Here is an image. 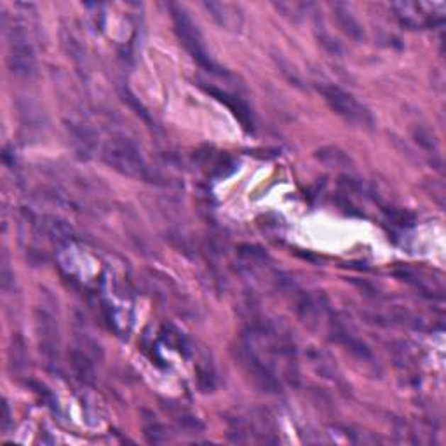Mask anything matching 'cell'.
<instances>
[{
  "label": "cell",
  "mask_w": 446,
  "mask_h": 446,
  "mask_svg": "<svg viewBox=\"0 0 446 446\" xmlns=\"http://www.w3.org/2000/svg\"><path fill=\"white\" fill-rule=\"evenodd\" d=\"M103 159L108 166H112L122 174L142 178V180L152 183L155 180V173H152L150 167L143 162L138 148L129 140H113L112 143L106 145L103 150Z\"/></svg>",
  "instance_id": "1"
},
{
  "label": "cell",
  "mask_w": 446,
  "mask_h": 446,
  "mask_svg": "<svg viewBox=\"0 0 446 446\" xmlns=\"http://www.w3.org/2000/svg\"><path fill=\"white\" fill-rule=\"evenodd\" d=\"M169 11L174 23V32H177L182 44L185 45L186 51L190 52V56L208 72L215 70V63H213V60L208 56V51H206L203 39H201L199 30L194 25V21L190 20L186 11L183 9L182 6H177V4H171Z\"/></svg>",
  "instance_id": "2"
},
{
  "label": "cell",
  "mask_w": 446,
  "mask_h": 446,
  "mask_svg": "<svg viewBox=\"0 0 446 446\" xmlns=\"http://www.w3.org/2000/svg\"><path fill=\"white\" fill-rule=\"evenodd\" d=\"M321 93L325 96V100L330 108L335 113H338L340 117H344L347 122L356 126H363V128H372L373 126V116L366 106L361 105L352 94H349L347 91L340 89L338 86H328L321 87Z\"/></svg>",
  "instance_id": "3"
},
{
  "label": "cell",
  "mask_w": 446,
  "mask_h": 446,
  "mask_svg": "<svg viewBox=\"0 0 446 446\" xmlns=\"http://www.w3.org/2000/svg\"><path fill=\"white\" fill-rule=\"evenodd\" d=\"M9 70L18 77H28L33 74L35 56H33L32 44L26 39L25 32L18 26H13L9 32V56H7Z\"/></svg>",
  "instance_id": "4"
},
{
  "label": "cell",
  "mask_w": 446,
  "mask_h": 446,
  "mask_svg": "<svg viewBox=\"0 0 446 446\" xmlns=\"http://www.w3.org/2000/svg\"><path fill=\"white\" fill-rule=\"evenodd\" d=\"M241 361L246 368V372L250 373V377L253 379L255 386L260 389L262 392L267 394H277L281 392V382L276 377V373L270 369V366L264 363V361L258 357V354L255 352L253 347L246 345L241 347Z\"/></svg>",
  "instance_id": "5"
},
{
  "label": "cell",
  "mask_w": 446,
  "mask_h": 446,
  "mask_svg": "<svg viewBox=\"0 0 446 446\" xmlns=\"http://www.w3.org/2000/svg\"><path fill=\"white\" fill-rule=\"evenodd\" d=\"M37 328L40 335V352L48 359H55L58 356V328L55 325V319L42 311L37 314Z\"/></svg>",
  "instance_id": "6"
},
{
  "label": "cell",
  "mask_w": 446,
  "mask_h": 446,
  "mask_svg": "<svg viewBox=\"0 0 446 446\" xmlns=\"http://www.w3.org/2000/svg\"><path fill=\"white\" fill-rule=\"evenodd\" d=\"M333 13H335V20H337L338 26H340L342 32H344L349 39H352L356 42L364 40L363 26H361V23L354 18V14L350 13V9L345 6V4H335Z\"/></svg>",
  "instance_id": "7"
},
{
  "label": "cell",
  "mask_w": 446,
  "mask_h": 446,
  "mask_svg": "<svg viewBox=\"0 0 446 446\" xmlns=\"http://www.w3.org/2000/svg\"><path fill=\"white\" fill-rule=\"evenodd\" d=\"M208 93H211L213 96L216 98L218 101L225 103V105L228 106V108L232 110V113H234L235 117H238V121L241 122V124L244 126L246 129L253 128V117H251V110L247 108L246 103H242L239 98L235 96H230L228 93H225V91H220V89H215V87H208Z\"/></svg>",
  "instance_id": "8"
},
{
  "label": "cell",
  "mask_w": 446,
  "mask_h": 446,
  "mask_svg": "<svg viewBox=\"0 0 446 446\" xmlns=\"http://www.w3.org/2000/svg\"><path fill=\"white\" fill-rule=\"evenodd\" d=\"M314 157L321 164H325V166L333 167V169H349L352 166V159L349 157V154H345L342 148L331 147V145L318 148Z\"/></svg>",
  "instance_id": "9"
},
{
  "label": "cell",
  "mask_w": 446,
  "mask_h": 446,
  "mask_svg": "<svg viewBox=\"0 0 446 446\" xmlns=\"http://www.w3.org/2000/svg\"><path fill=\"white\" fill-rule=\"evenodd\" d=\"M42 228L45 230V234L52 239L55 242L60 244H67L70 242L72 235H74V230L65 220L56 218V216H45L42 220Z\"/></svg>",
  "instance_id": "10"
},
{
  "label": "cell",
  "mask_w": 446,
  "mask_h": 446,
  "mask_svg": "<svg viewBox=\"0 0 446 446\" xmlns=\"http://www.w3.org/2000/svg\"><path fill=\"white\" fill-rule=\"evenodd\" d=\"M70 364L74 368V372L77 373L79 379L82 380L84 384H93L94 380V368L93 363H91L89 357L86 354L81 352V350H70Z\"/></svg>",
  "instance_id": "11"
},
{
  "label": "cell",
  "mask_w": 446,
  "mask_h": 446,
  "mask_svg": "<svg viewBox=\"0 0 446 446\" xmlns=\"http://www.w3.org/2000/svg\"><path fill=\"white\" fill-rule=\"evenodd\" d=\"M145 437H147V441L150 445H161L169 440L166 429L161 424H150L145 427Z\"/></svg>",
  "instance_id": "12"
},
{
  "label": "cell",
  "mask_w": 446,
  "mask_h": 446,
  "mask_svg": "<svg viewBox=\"0 0 446 446\" xmlns=\"http://www.w3.org/2000/svg\"><path fill=\"white\" fill-rule=\"evenodd\" d=\"M384 211H386L389 220H391V222L394 225H399V227H411V225L415 223L413 216H411L410 213L403 211V209L387 208V209H384Z\"/></svg>",
  "instance_id": "13"
},
{
  "label": "cell",
  "mask_w": 446,
  "mask_h": 446,
  "mask_svg": "<svg viewBox=\"0 0 446 446\" xmlns=\"http://www.w3.org/2000/svg\"><path fill=\"white\" fill-rule=\"evenodd\" d=\"M239 255L244 258H247V260L251 262H257V260H267V253L262 247L258 246H253V244H241V246L238 247Z\"/></svg>",
  "instance_id": "14"
},
{
  "label": "cell",
  "mask_w": 446,
  "mask_h": 446,
  "mask_svg": "<svg viewBox=\"0 0 446 446\" xmlns=\"http://www.w3.org/2000/svg\"><path fill=\"white\" fill-rule=\"evenodd\" d=\"M413 138H415V142L424 148V150L436 152V142H434V136L430 135L427 129H415Z\"/></svg>",
  "instance_id": "15"
},
{
  "label": "cell",
  "mask_w": 446,
  "mask_h": 446,
  "mask_svg": "<svg viewBox=\"0 0 446 446\" xmlns=\"http://www.w3.org/2000/svg\"><path fill=\"white\" fill-rule=\"evenodd\" d=\"M122 98H124V101H128V103H129V105H131V106H133V108H135V110H136V113H138V116H142V117H143V119H148V116H147V110H145V108H143V106H142V103H138V100H136V98H135V96H133V94H131V93H129V91H128V89H124V91H122Z\"/></svg>",
  "instance_id": "16"
},
{
  "label": "cell",
  "mask_w": 446,
  "mask_h": 446,
  "mask_svg": "<svg viewBox=\"0 0 446 446\" xmlns=\"http://www.w3.org/2000/svg\"><path fill=\"white\" fill-rule=\"evenodd\" d=\"M319 40H321V44L325 45V48L328 49V51L331 52V55L338 56V55H340V52H342V48H340V45H338V42L331 39L330 35H323V37H319Z\"/></svg>",
  "instance_id": "17"
},
{
  "label": "cell",
  "mask_w": 446,
  "mask_h": 446,
  "mask_svg": "<svg viewBox=\"0 0 446 446\" xmlns=\"http://www.w3.org/2000/svg\"><path fill=\"white\" fill-rule=\"evenodd\" d=\"M11 424V411H9V406H7V403L4 401L2 405V429L6 430L7 427H9Z\"/></svg>",
  "instance_id": "18"
}]
</instances>
